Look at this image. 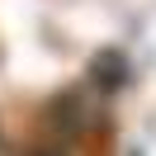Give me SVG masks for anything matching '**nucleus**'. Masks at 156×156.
Segmentation results:
<instances>
[{
	"label": "nucleus",
	"mask_w": 156,
	"mask_h": 156,
	"mask_svg": "<svg viewBox=\"0 0 156 156\" xmlns=\"http://www.w3.org/2000/svg\"><path fill=\"white\" fill-rule=\"evenodd\" d=\"M99 99L104 95H95V85H76V90H66V95H57L52 118H57L66 133H85V128L99 118Z\"/></svg>",
	"instance_id": "nucleus-1"
},
{
	"label": "nucleus",
	"mask_w": 156,
	"mask_h": 156,
	"mask_svg": "<svg viewBox=\"0 0 156 156\" xmlns=\"http://www.w3.org/2000/svg\"><path fill=\"white\" fill-rule=\"evenodd\" d=\"M29 156H62V151H52V147H43V151H29Z\"/></svg>",
	"instance_id": "nucleus-2"
}]
</instances>
